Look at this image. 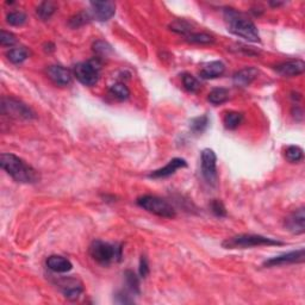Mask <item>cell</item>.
<instances>
[{
  "mask_svg": "<svg viewBox=\"0 0 305 305\" xmlns=\"http://www.w3.org/2000/svg\"><path fill=\"white\" fill-rule=\"evenodd\" d=\"M229 98V91L227 89H215L209 93L208 100L213 105H220L226 103Z\"/></svg>",
  "mask_w": 305,
  "mask_h": 305,
  "instance_id": "7402d4cb",
  "label": "cell"
},
{
  "mask_svg": "<svg viewBox=\"0 0 305 305\" xmlns=\"http://www.w3.org/2000/svg\"><path fill=\"white\" fill-rule=\"evenodd\" d=\"M170 27L172 31H174V33H178L181 35H190L192 25L188 22H186V20L178 19V20H174L173 23H171Z\"/></svg>",
  "mask_w": 305,
  "mask_h": 305,
  "instance_id": "83f0119b",
  "label": "cell"
},
{
  "mask_svg": "<svg viewBox=\"0 0 305 305\" xmlns=\"http://www.w3.org/2000/svg\"><path fill=\"white\" fill-rule=\"evenodd\" d=\"M6 56H8V59L12 62V64L19 65V64H23V62L29 58V51H27V49L24 47L13 48V49H10V51H8Z\"/></svg>",
  "mask_w": 305,
  "mask_h": 305,
  "instance_id": "d6986e66",
  "label": "cell"
},
{
  "mask_svg": "<svg viewBox=\"0 0 305 305\" xmlns=\"http://www.w3.org/2000/svg\"><path fill=\"white\" fill-rule=\"evenodd\" d=\"M303 149L298 146H290L285 150L286 160L291 163H298L303 160Z\"/></svg>",
  "mask_w": 305,
  "mask_h": 305,
  "instance_id": "603a6c76",
  "label": "cell"
},
{
  "mask_svg": "<svg viewBox=\"0 0 305 305\" xmlns=\"http://www.w3.org/2000/svg\"><path fill=\"white\" fill-rule=\"evenodd\" d=\"M275 71L285 78H292L303 74L305 71V64L301 60H293V61L283 62L275 67Z\"/></svg>",
  "mask_w": 305,
  "mask_h": 305,
  "instance_id": "7c38bea8",
  "label": "cell"
},
{
  "mask_svg": "<svg viewBox=\"0 0 305 305\" xmlns=\"http://www.w3.org/2000/svg\"><path fill=\"white\" fill-rule=\"evenodd\" d=\"M90 254L93 260L101 265H108L115 260H121L122 248L110 244L107 242L97 240L93 241L90 247Z\"/></svg>",
  "mask_w": 305,
  "mask_h": 305,
  "instance_id": "277c9868",
  "label": "cell"
},
{
  "mask_svg": "<svg viewBox=\"0 0 305 305\" xmlns=\"http://www.w3.org/2000/svg\"><path fill=\"white\" fill-rule=\"evenodd\" d=\"M210 208H211V211L215 213L216 216H218V217L227 216V210H226V208H224L223 203L220 201L213 199V201L211 202V205H210Z\"/></svg>",
  "mask_w": 305,
  "mask_h": 305,
  "instance_id": "836d02e7",
  "label": "cell"
},
{
  "mask_svg": "<svg viewBox=\"0 0 305 305\" xmlns=\"http://www.w3.org/2000/svg\"><path fill=\"white\" fill-rule=\"evenodd\" d=\"M182 84H184V87L186 89L188 92L196 93L198 92L199 89H201V84L197 79L195 78L193 75L188 74V73H185L184 75H182Z\"/></svg>",
  "mask_w": 305,
  "mask_h": 305,
  "instance_id": "4316f807",
  "label": "cell"
},
{
  "mask_svg": "<svg viewBox=\"0 0 305 305\" xmlns=\"http://www.w3.org/2000/svg\"><path fill=\"white\" fill-rule=\"evenodd\" d=\"M202 175L210 185H216L217 181V156L212 149H204L202 152Z\"/></svg>",
  "mask_w": 305,
  "mask_h": 305,
  "instance_id": "ba28073f",
  "label": "cell"
},
{
  "mask_svg": "<svg viewBox=\"0 0 305 305\" xmlns=\"http://www.w3.org/2000/svg\"><path fill=\"white\" fill-rule=\"evenodd\" d=\"M209 125V117L206 115L199 116L197 118H193L191 121V130L195 132V134H202L206 130Z\"/></svg>",
  "mask_w": 305,
  "mask_h": 305,
  "instance_id": "cb8c5ba5",
  "label": "cell"
},
{
  "mask_svg": "<svg viewBox=\"0 0 305 305\" xmlns=\"http://www.w3.org/2000/svg\"><path fill=\"white\" fill-rule=\"evenodd\" d=\"M305 260V251L304 248H300L298 251L290 252L278 257L269 259L264 262L265 267H275V266H284L290 264H303Z\"/></svg>",
  "mask_w": 305,
  "mask_h": 305,
  "instance_id": "9c48e42d",
  "label": "cell"
},
{
  "mask_svg": "<svg viewBox=\"0 0 305 305\" xmlns=\"http://www.w3.org/2000/svg\"><path fill=\"white\" fill-rule=\"evenodd\" d=\"M17 43V38L13 34L8 33V31L2 30L0 31V44L3 47H12Z\"/></svg>",
  "mask_w": 305,
  "mask_h": 305,
  "instance_id": "1f68e13d",
  "label": "cell"
},
{
  "mask_svg": "<svg viewBox=\"0 0 305 305\" xmlns=\"http://www.w3.org/2000/svg\"><path fill=\"white\" fill-rule=\"evenodd\" d=\"M138 206H141L142 209H145L146 211H148L153 215H156L159 217H163V218H174L175 217V210L170 203L164 199L156 197V196H143L137 199Z\"/></svg>",
  "mask_w": 305,
  "mask_h": 305,
  "instance_id": "5b68a950",
  "label": "cell"
},
{
  "mask_svg": "<svg viewBox=\"0 0 305 305\" xmlns=\"http://www.w3.org/2000/svg\"><path fill=\"white\" fill-rule=\"evenodd\" d=\"M93 50L97 52L98 55H107L108 52L112 51L111 45L106 43L104 41H97L93 45Z\"/></svg>",
  "mask_w": 305,
  "mask_h": 305,
  "instance_id": "d6a6232c",
  "label": "cell"
},
{
  "mask_svg": "<svg viewBox=\"0 0 305 305\" xmlns=\"http://www.w3.org/2000/svg\"><path fill=\"white\" fill-rule=\"evenodd\" d=\"M187 167V162L184 159H179V157H175V159L171 160L166 166L162 168H159V170L154 171L150 173L148 177L153 178V179H161V178H167L171 177L172 174H174L179 168H185Z\"/></svg>",
  "mask_w": 305,
  "mask_h": 305,
  "instance_id": "9a60e30c",
  "label": "cell"
},
{
  "mask_svg": "<svg viewBox=\"0 0 305 305\" xmlns=\"http://www.w3.org/2000/svg\"><path fill=\"white\" fill-rule=\"evenodd\" d=\"M242 121H243V115H242L241 112L230 111V112H228L226 116H224L223 123H224V127H226L227 129H229V130H234V129H236L238 125L242 123Z\"/></svg>",
  "mask_w": 305,
  "mask_h": 305,
  "instance_id": "ffe728a7",
  "label": "cell"
},
{
  "mask_svg": "<svg viewBox=\"0 0 305 305\" xmlns=\"http://www.w3.org/2000/svg\"><path fill=\"white\" fill-rule=\"evenodd\" d=\"M90 20V16L87 12H79L76 13L74 17H72L71 20H69V26L73 27V29H78V27L85 25L86 23H89Z\"/></svg>",
  "mask_w": 305,
  "mask_h": 305,
  "instance_id": "f546056e",
  "label": "cell"
},
{
  "mask_svg": "<svg viewBox=\"0 0 305 305\" xmlns=\"http://www.w3.org/2000/svg\"><path fill=\"white\" fill-rule=\"evenodd\" d=\"M110 93L119 100L128 99L129 96H130V91H129L128 87L122 82L114 84V85L110 87Z\"/></svg>",
  "mask_w": 305,
  "mask_h": 305,
  "instance_id": "d4e9b609",
  "label": "cell"
},
{
  "mask_svg": "<svg viewBox=\"0 0 305 305\" xmlns=\"http://www.w3.org/2000/svg\"><path fill=\"white\" fill-rule=\"evenodd\" d=\"M284 226L292 234L300 235L305 231V211L304 208H300L293 211L285 218Z\"/></svg>",
  "mask_w": 305,
  "mask_h": 305,
  "instance_id": "8fae6325",
  "label": "cell"
},
{
  "mask_svg": "<svg viewBox=\"0 0 305 305\" xmlns=\"http://www.w3.org/2000/svg\"><path fill=\"white\" fill-rule=\"evenodd\" d=\"M226 71V66L222 61H212L203 66V68L199 72V74L203 79H216L220 76Z\"/></svg>",
  "mask_w": 305,
  "mask_h": 305,
  "instance_id": "ac0fdd59",
  "label": "cell"
},
{
  "mask_svg": "<svg viewBox=\"0 0 305 305\" xmlns=\"http://www.w3.org/2000/svg\"><path fill=\"white\" fill-rule=\"evenodd\" d=\"M6 22L12 26H20L26 22V16L25 13L16 11V12H10L8 17H6Z\"/></svg>",
  "mask_w": 305,
  "mask_h": 305,
  "instance_id": "f1b7e54d",
  "label": "cell"
},
{
  "mask_svg": "<svg viewBox=\"0 0 305 305\" xmlns=\"http://www.w3.org/2000/svg\"><path fill=\"white\" fill-rule=\"evenodd\" d=\"M125 280H127V285L131 292L140 293V282H138V278L135 275L134 272H131V271L125 272Z\"/></svg>",
  "mask_w": 305,
  "mask_h": 305,
  "instance_id": "4dcf8cb0",
  "label": "cell"
},
{
  "mask_svg": "<svg viewBox=\"0 0 305 305\" xmlns=\"http://www.w3.org/2000/svg\"><path fill=\"white\" fill-rule=\"evenodd\" d=\"M47 267L50 271L55 273H67L72 271L73 265L72 262L64 257H60V255H51L47 259Z\"/></svg>",
  "mask_w": 305,
  "mask_h": 305,
  "instance_id": "e0dca14e",
  "label": "cell"
},
{
  "mask_svg": "<svg viewBox=\"0 0 305 305\" xmlns=\"http://www.w3.org/2000/svg\"><path fill=\"white\" fill-rule=\"evenodd\" d=\"M60 287H61L62 293L65 294V297L69 300H76L80 297V294L82 293V284L79 280L73 278H65L59 283Z\"/></svg>",
  "mask_w": 305,
  "mask_h": 305,
  "instance_id": "4fadbf2b",
  "label": "cell"
},
{
  "mask_svg": "<svg viewBox=\"0 0 305 305\" xmlns=\"http://www.w3.org/2000/svg\"><path fill=\"white\" fill-rule=\"evenodd\" d=\"M56 11V4L54 2H43L38 5L36 10L37 16L42 20H48Z\"/></svg>",
  "mask_w": 305,
  "mask_h": 305,
  "instance_id": "44dd1931",
  "label": "cell"
},
{
  "mask_svg": "<svg viewBox=\"0 0 305 305\" xmlns=\"http://www.w3.org/2000/svg\"><path fill=\"white\" fill-rule=\"evenodd\" d=\"M224 19H226L228 31H230L231 34L249 42H260V34L258 27L242 13L233 9H227L224 12Z\"/></svg>",
  "mask_w": 305,
  "mask_h": 305,
  "instance_id": "7a4b0ae2",
  "label": "cell"
},
{
  "mask_svg": "<svg viewBox=\"0 0 305 305\" xmlns=\"http://www.w3.org/2000/svg\"><path fill=\"white\" fill-rule=\"evenodd\" d=\"M283 4H284V3H271V5L274 6V8H275V6H280V5H283Z\"/></svg>",
  "mask_w": 305,
  "mask_h": 305,
  "instance_id": "d590c367",
  "label": "cell"
},
{
  "mask_svg": "<svg viewBox=\"0 0 305 305\" xmlns=\"http://www.w3.org/2000/svg\"><path fill=\"white\" fill-rule=\"evenodd\" d=\"M2 114L15 119H24L30 121L36 117L35 112L31 108L18 99L11 97H4L2 99Z\"/></svg>",
  "mask_w": 305,
  "mask_h": 305,
  "instance_id": "8992f818",
  "label": "cell"
},
{
  "mask_svg": "<svg viewBox=\"0 0 305 305\" xmlns=\"http://www.w3.org/2000/svg\"><path fill=\"white\" fill-rule=\"evenodd\" d=\"M148 274H149L148 260H147V258L145 257V255H142L141 260H140V275H141L142 278H146Z\"/></svg>",
  "mask_w": 305,
  "mask_h": 305,
  "instance_id": "e575fe53",
  "label": "cell"
},
{
  "mask_svg": "<svg viewBox=\"0 0 305 305\" xmlns=\"http://www.w3.org/2000/svg\"><path fill=\"white\" fill-rule=\"evenodd\" d=\"M100 67L96 61H87L75 65L74 76L85 86H94L99 80Z\"/></svg>",
  "mask_w": 305,
  "mask_h": 305,
  "instance_id": "52a82bcc",
  "label": "cell"
},
{
  "mask_svg": "<svg viewBox=\"0 0 305 305\" xmlns=\"http://www.w3.org/2000/svg\"><path fill=\"white\" fill-rule=\"evenodd\" d=\"M187 41L196 44H211L215 42V38L211 35L205 33H191L190 35H187Z\"/></svg>",
  "mask_w": 305,
  "mask_h": 305,
  "instance_id": "484cf974",
  "label": "cell"
},
{
  "mask_svg": "<svg viewBox=\"0 0 305 305\" xmlns=\"http://www.w3.org/2000/svg\"><path fill=\"white\" fill-rule=\"evenodd\" d=\"M47 74L49 79L59 86H67L72 81L71 72L62 66H50L47 69Z\"/></svg>",
  "mask_w": 305,
  "mask_h": 305,
  "instance_id": "5bb4252c",
  "label": "cell"
},
{
  "mask_svg": "<svg viewBox=\"0 0 305 305\" xmlns=\"http://www.w3.org/2000/svg\"><path fill=\"white\" fill-rule=\"evenodd\" d=\"M258 75H259V71L257 68L246 67V68L241 69V71L235 73L233 76V80H234V84L236 86L247 87L258 78Z\"/></svg>",
  "mask_w": 305,
  "mask_h": 305,
  "instance_id": "2e32d148",
  "label": "cell"
},
{
  "mask_svg": "<svg viewBox=\"0 0 305 305\" xmlns=\"http://www.w3.org/2000/svg\"><path fill=\"white\" fill-rule=\"evenodd\" d=\"M93 17L99 22H107L115 16L116 4L114 2H92L91 3Z\"/></svg>",
  "mask_w": 305,
  "mask_h": 305,
  "instance_id": "30bf717a",
  "label": "cell"
},
{
  "mask_svg": "<svg viewBox=\"0 0 305 305\" xmlns=\"http://www.w3.org/2000/svg\"><path fill=\"white\" fill-rule=\"evenodd\" d=\"M0 166L13 180L20 184H35L40 180L38 172L15 154H2Z\"/></svg>",
  "mask_w": 305,
  "mask_h": 305,
  "instance_id": "6da1fadb",
  "label": "cell"
},
{
  "mask_svg": "<svg viewBox=\"0 0 305 305\" xmlns=\"http://www.w3.org/2000/svg\"><path fill=\"white\" fill-rule=\"evenodd\" d=\"M284 242L261 236V235H253V234H241L237 236L227 238L223 242L222 246L226 249H246V248L252 247H260V246H284Z\"/></svg>",
  "mask_w": 305,
  "mask_h": 305,
  "instance_id": "3957f363",
  "label": "cell"
}]
</instances>
